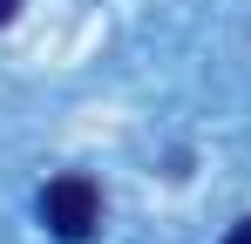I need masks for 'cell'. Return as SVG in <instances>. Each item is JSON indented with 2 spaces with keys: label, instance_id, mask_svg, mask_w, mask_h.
Wrapping results in <instances>:
<instances>
[{
  "label": "cell",
  "instance_id": "cell-1",
  "mask_svg": "<svg viewBox=\"0 0 251 244\" xmlns=\"http://www.w3.org/2000/svg\"><path fill=\"white\" fill-rule=\"evenodd\" d=\"M41 224L54 231L61 244H82L95 224H102V190L88 176H54L41 190Z\"/></svg>",
  "mask_w": 251,
  "mask_h": 244
},
{
  "label": "cell",
  "instance_id": "cell-2",
  "mask_svg": "<svg viewBox=\"0 0 251 244\" xmlns=\"http://www.w3.org/2000/svg\"><path fill=\"white\" fill-rule=\"evenodd\" d=\"M224 244H251V217H245V224H231V231H224Z\"/></svg>",
  "mask_w": 251,
  "mask_h": 244
},
{
  "label": "cell",
  "instance_id": "cell-3",
  "mask_svg": "<svg viewBox=\"0 0 251 244\" xmlns=\"http://www.w3.org/2000/svg\"><path fill=\"white\" fill-rule=\"evenodd\" d=\"M14 7H21V0H0V21H14Z\"/></svg>",
  "mask_w": 251,
  "mask_h": 244
}]
</instances>
